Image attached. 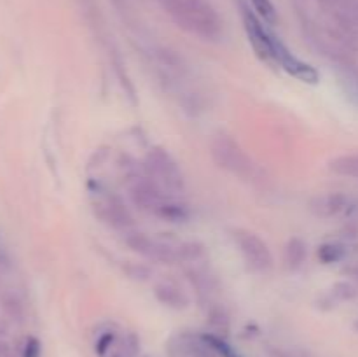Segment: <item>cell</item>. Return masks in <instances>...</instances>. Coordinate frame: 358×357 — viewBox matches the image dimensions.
Listing matches in <instances>:
<instances>
[{
	"mask_svg": "<svg viewBox=\"0 0 358 357\" xmlns=\"http://www.w3.org/2000/svg\"><path fill=\"white\" fill-rule=\"evenodd\" d=\"M159 6L170 14L171 20L189 34L206 41L220 37L222 23L206 0H157Z\"/></svg>",
	"mask_w": 358,
	"mask_h": 357,
	"instance_id": "6da1fadb",
	"label": "cell"
},
{
	"mask_svg": "<svg viewBox=\"0 0 358 357\" xmlns=\"http://www.w3.org/2000/svg\"><path fill=\"white\" fill-rule=\"evenodd\" d=\"M210 154L215 164L229 174L236 175L241 181L261 184L264 182V172L262 168L245 153L243 147L226 133H219L213 136L210 144Z\"/></svg>",
	"mask_w": 358,
	"mask_h": 357,
	"instance_id": "7a4b0ae2",
	"label": "cell"
},
{
	"mask_svg": "<svg viewBox=\"0 0 358 357\" xmlns=\"http://www.w3.org/2000/svg\"><path fill=\"white\" fill-rule=\"evenodd\" d=\"M234 241L252 272L266 273L273 268V254L268 244L259 234L248 230L234 231Z\"/></svg>",
	"mask_w": 358,
	"mask_h": 357,
	"instance_id": "3957f363",
	"label": "cell"
},
{
	"mask_svg": "<svg viewBox=\"0 0 358 357\" xmlns=\"http://www.w3.org/2000/svg\"><path fill=\"white\" fill-rule=\"evenodd\" d=\"M241 18H243V27L245 31H247L248 42H250L255 55H257L262 62L273 63L275 46L278 37L264 27V21H262L254 10H250V7L241 6Z\"/></svg>",
	"mask_w": 358,
	"mask_h": 357,
	"instance_id": "277c9868",
	"label": "cell"
},
{
	"mask_svg": "<svg viewBox=\"0 0 358 357\" xmlns=\"http://www.w3.org/2000/svg\"><path fill=\"white\" fill-rule=\"evenodd\" d=\"M145 167L149 168L150 174L156 178H159L166 188L175 189V191H180L184 189L185 181L184 174H182L180 167H178L177 161L173 160L170 153H166L161 147H154L149 150L145 158Z\"/></svg>",
	"mask_w": 358,
	"mask_h": 357,
	"instance_id": "5b68a950",
	"label": "cell"
},
{
	"mask_svg": "<svg viewBox=\"0 0 358 357\" xmlns=\"http://www.w3.org/2000/svg\"><path fill=\"white\" fill-rule=\"evenodd\" d=\"M273 63L282 66L287 74H290L296 79L303 80V83L308 84H317L318 79H320V74L310 63L303 62L301 58H297L282 41H276L275 46V56H273Z\"/></svg>",
	"mask_w": 358,
	"mask_h": 357,
	"instance_id": "8992f818",
	"label": "cell"
},
{
	"mask_svg": "<svg viewBox=\"0 0 358 357\" xmlns=\"http://www.w3.org/2000/svg\"><path fill=\"white\" fill-rule=\"evenodd\" d=\"M129 196H131V202L136 209L152 214V216H156L157 210L168 200L163 189L152 181H136L129 189Z\"/></svg>",
	"mask_w": 358,
	"mask_h": 357,
	"instance_id": "52a82bcc",
	"label": "cell"
},
{
	"mask_svg": "<svg viewBox=\"0 0 358 357\" xmlns=\"http://www.w3.org/2000/svg\"><path fill=\"white\" fill-rule=\"evenodd\" d=\"M96 214L103 223L115 227V230H128L135 224L133 214L129 212L126 203L115 195L107 196L100 205H96Z\"/></svg>",
	"mask_w": 358,
	"mask_h": 357,
	"instance_id": "ba28073f",
	"label": "cell"
},
{
	"mask_svg": "<svg viewBox=\"0 0 358 357\" xmlns=\"http://www.w3.org/2000/svg\"><path fill=\"white\" fill-rule=\"evenodd\" d=\"M348 196L343 195V192H327V195H318L311 198L310 210L317 217L329 219V217L339 216L341 212H345L348 209Z\"/></svg>",
	"mask_w": 358,
	"mask_h": 357,
	"instance_id": "9c48e42d",
	"label": "cell"
},
{
	"mask_svg": "<svg viewBox=\"0 0 358 357\" xmlns=\"http://www.w3.org/2000/svg\"><path fill=\"white\" fill-rule=\"evenodd\" d=\"M154 298L171 310H184L189 307V296L171 282H157L154 286Z\"/></svg>",
	"mask_w": 358,
	"mask_h": 357,
	"instance_id": "30bf717a",
	"label": "cell"
},
{
	"mask_svg": "<svg viewBox=\"0 0 358 357\" xmlns=\"http://www.w3.org/2000/svg\"><path fill=\"white\" fill-rule=\"evenodd\" d=\"M285 265L290 270H297L304 265L308 258V245L303 238L292 237L285 245Z\"/></svg>",
	"mask_w": 358,
	"mask_h": 357,
	"instance_id": "8fae6325",
	"label": "cell"
},
{
	"mask_svg": "<svg viewBox=\"0 0 358 357\" xmlns=\"http://www.w3.org/2000/svg\"><path fill=\"white\" fill-rule=\"evenodd\" d=\"M329 170L343 177L358 178V154H345L329 161Z\"/></svg>",
	"mask_w": 358,
	"mask_h": 357,
	"instance_id": "7c38bea8",
	"label": "cell"
},
{
	"mask_svg": "<svg viewBox=\"0 0 358 357\" xmlns=\"http://www.w3.org/2000/svg\"><path fill=\"white\" fill-rule=\"evenodd\" d=\"M189 216H191V212H189V209L184 203L173 202L170 198L163 203V206L156 214V217L168 220V223H185L189 219Z\"/></svg>",
	"mask_w": 358,
	"mask_h": 357,
	"instance_id": "4fadbf2b",
	"label": "cell"
},
{
	"mask_svg": "<svg viewBox=\"0 0 358 357\" xmlns=\"http://www.w3.org/2000/svg\"><path fill=\"white\" fill-rule=\"evenodd\" d=\"M201 340L217 354L219 357H243L226 342L224 336L215 335V332H201Z\"/></svg>",
	"mask_w": 358,
	"mask_h": 357,
	"instance_id": "5bb4252c",
	"label": "cell"
},
{
	"mask_svg": "<svg viewBox=\"0 0 358 357\" xmlns=\"http://www.w3.org/2000/svg\"><path fill=\"white\" fill-rule=\"evenodd\" d=\"M318 259L324 265H334V262H339L345 259L346 248L345 245L336 244V241H329V244H322L317 251Z\"/></svg>",
	"mask_w": 358,
	"mask_h": 357,
	"instance_id": "9a60e30c",
	"label": "cell"
},
{
	"mask_svg": "<svg viewBox=\"0 0 358 357\" xmlns=\"http://www.w3.org/2000/svg\"><path fill=\"white\" fill-rule=\"evenodd\" d=\"M205 255V247L199 241H184L177 245L178 262H196Z\"/></svg>",
	"mask_w": 358,
	"mask_h": 357,
	"instance_id": "2e32d148",
	"label": "cell"
},
{
	"mask_svg": "<svg viewBox=\"0 0 358 357\" xmlns=\"http://www.w3.org/2000/svg\"><path fill=\"white\" fill-rule=\"evenodd\" d=\"M250 4L254 13L257 14L266 24L278 23V10H276L275 4H273L271 0H250Z\"/></svg>",
	"mask_w": 358,
	"mask_h": 357,
	"instance_id": "e0dca14e",
	"label": "cell"
},
{
	"mask_svg": "<svg viewBox=\"0 0 358 357\" xmlns=\"http://www.w3.org/2000/svg\"><path fill=\"white\" fill-rule=\"evenodd\" d=\"M206 321H208L210 328H212V332L226 338L227 331H229V317H227V314L222 308H212L208 315H206Z\"/></svg>",
	"mask_w": 358,
	"mask_h": 357,
	"instance_id": "ac0fdd59",
	"label": "cell"
},
{
	"mask_svg": "<svg viewBox=\"0 0 358 357\" xmlns=\"http://www.w3.org/2000/svg\"><path fill=\"white\" fill-rule=\"evenodd\" d=\"M331 296L334 301H350L358 296V289L355 284L343 280V282L334 284V287L331 290Z\"/></svg>",
	"mask_w": 358,
	"mask_h": 357,
	"instance_id": "d6986e66",
	"label": "cell"
},
{
	"mask_svg": "<svg viewBox=\"0 0 358 357\" xmlns=\"http://www.w3.org/2000/svg\"><path fill=\"white\" fill-rule=\"evenodd\" d=\"M124 273L128 275V279L131 280H138V282H145L152 276V272H150L149 266L142 265V262H126L122 266Z\"/></svg>",
	"mask_w": 358,
	"mask_h": 357,
	"instance_id": "ffe728a7",
	"label": "cell"
},
{
	"mask_svg": "<svg viewBox=\"0 0 358 357\" xmlns=\"http://www.w3.org/2000/svg\"><path fill=\"white\" fill-rule=\"evenodd\" d=\"M115 340H117V335L114 331H105L94 342V354L98 357H107V354L110 352V346L114 345Z\"/></svg>",
	"mask_w": 358,
	"mask_h": 357,
	"instance_id": "44dd1931",
	"label": "cell"
},
{
	"mask_svg": "<svg viewBox=\"0 0 358 357\" xmlns=\"http://www.w3.org/2000/svg\"><path fill=\"white\" fill-rule=\"evenodd\" d=\"M21 357H42V343L41 340L35 336H28L24 340L23 350H21Z\"/></svg>",
	"mask_w": 358,
	"mask_h": 357,
	"instance_id": "7402d4cb",
	"label": "cell"
},
{
	"mask_svg": "<svg viewBox=\"0 0 358 357\" xmlns=\"http://www.w3.org/2000/svg\"><path fill=\"white\" fill-rule=\"evenodd\" d=\"M2 307L10 317H21L23 308H21V303L17 301V298L13 296V294H7V296L2 298Z\"/></svg>",
	"mask_w": 358,
	"mask_h": 357,
	"instance_id": "603a6c76",
	"label": "cell"
},
{
	"mask_svg": "<svg viewBox=\"0 0 358 357\" xmlns=\"http://www.w3.org/2000/svg\"><path fill=\"white\" fill-rule=\"evenodd\" d=\"M122 345H124V350H122V356H124V357H136V356H138L140 340H138V336H136V335L129 332V335L124 338V342H122Z\"/></svg>",
	"mask_w": 358,
	"mask_h": 357,
	"instance_id": "cb8c5ba5",
	"label": "cell"
},
{
	"mask_svg": "<svg viewBox=\"0 0 358 357\" xmlns=\"http://www.w3.org/2000/svg\"><path fill=\"white\" fill-rule=\"evenodd\" d=\"M268 356L269 357H304L301 354L292 352V350L282 349V346H268Z\"/></svg>",
	"mask_w": 358,
	"mask_h": 357,
	"instance_id": "d4e9b609",
	"label": "cell"
},
{
	"mask_svg": "<svg viewBox=\"0 0 358 357\" xmlns=\"http://www.w3.org/2000/svg\"><path fill=\"white\" fill-rule=\"evenodd\" d=\"M345 273L348 276H352V279H355L357 282H358V265H355V266H348V268L345 270Z\"/></svg>",
	"mask_w": 358,
	"mask_h": 357,
	"instance_id": "484cf974",
	"label": "cell"
},
{
	"mask_svg": "<svg viewBox=\"0 0 358 357\" xmlns=\"http://www.w3.org/2000/svg\"><path fill=\"white\" fill-rule=\"evenodd\" d=\"M353 329L358 332V321H355V324H353Z\"/></svg>",
	"mask_w": 358,
	"mask_h": 357,
	"instance_id": "4316f807",
	"label": "cell"
},
{
	"mask_svg": "<svg viewBox=\"0 0 358 357\" xmlns=\"http://www.w3.org/2000/svg\"><path fill=\"white\" fill-rule=\"evenodd\" d=\"M112 357H124V356H122V354H114V356H112Z\"/></svg>",
	"mask_w": 358,
	"mask_h": 357,
	"instance_id": "83f0119b",
	"label": "cell"
}]
</instances>
